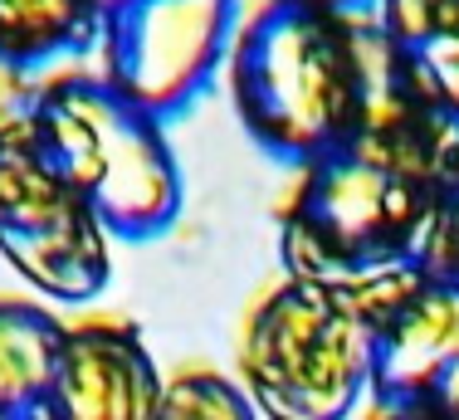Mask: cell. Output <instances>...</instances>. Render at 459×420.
<instances>
[{
    "label": "cell",
    "instance_id": "cell-7",
    "mask_svg": "<svg viewBox=\"0 0 459 420\" xmlns=\"http://www.w3.org/2000/svg\"><path fill=\"white\" fill-rule=\"evenodd\" d=\"M108 225L89 206L74 201L25 220V225H0V254L30 289L59 298V303H89L113 274L108 254Z\"/></svg>",
    "mask_w": 459,
    "mask_h": 420
},
{
    "label": "cell",
    "instance_id": "cell-15",
    "mask_svg": "<svg viewBox=\"0 0 459 420\" xmlns=\"http://www.w3.org/2000/svg\"><path fill=\"white\" fill-rule=\"evenodd\" d=\"M420 264L430 269V279L459 284V142H455V157H450V176L440 186V201H435V220L425 230Z\"/></svg>",
    "mask_w": 459,
    "mask_h": 420
},
{
    "label": "cell",
    "instance_id": "cell-4",
    "mask_svg": "<svg viewBox=\"0 0 459 420\" xmlns=\"http://www.w3.org/2000/svg\"><path fill=\"white\" fill-rule=\"evenodd\" d=\"M435 201H440L435 186L386 171L362 152H327V157L299 167L293 206L283 210L289 274L308 284H327L352 264L396 259V254L420 259Z\"/></svg>",
    "mask_w": 459,
    "mask_h": 420
},
{
    "label": "cell",
    "instance_id": "cell-9",
    "mask_svg": "<svg viewBox=\"0 0 459 420\" xmlns=\"http://www.w3.org/2000/svg\"><path fill=\"white\" fill-rule=\"evenodd\" d=\"M64 328L30 303H0V411L45 406Z\"/></svg>",
    "mask_w": 459,
    "mask_h": 420
},
{
    "label": "cell",
    "instance_id": "cell-14",
    "mask_svg": "<svg viewBox=\"0 0 459 420\" xmlns=\"http://www.w3.org/2000/svg\"><path fill=\"white\" fill-rule=\"evenodd\" d=\"M371 10L406 49H420L459 30V0H377Z\"/></svg>",
    "mask_w": 459,
    "mask_h": 420
},
{
    "label": "cell",
    "instance_id": "cell-16",
    "mask_svg": "<svg viewBox=\"0 0 459 420\" xmlns=\"http://www.w3.org/2000/svg\"><path fill=\"white\" fill-rule=\"evenodd\" d=\"M283 5H308V10H362L377 0H283Z\"/></svg>",
    "mask_w": 459,
    "mask_h": 420
},
{
    "label": "cell",
    "instance_id": "cell-18",
    "mask_svg": "<svg viewBox=\"0 0 459 420\" xmlns=\"http://www.w3.org/2000/svg\"><path fill=\"white\" fill-rule=\"evenodd\" d=\"M0 420H25V411H0Z\"/></svg>",
    "mask_w": 459,
    "mask_h": 420
},
{
    "label": "cell",
    "instance_id": "cell-3",
    "mask_svg": "<svg viewBox=\"0 0 459 420\" xmlns=\"http://www.w3.org/2000/svg\"><path fill=\"white\" fill-rule=\"evenodd\" d=\"M35 147L108 235L147 240L177 220L181 171L161 137V118L137 113L103 83H64L39 93Z\"/></svg>",
    "mask_w": 459,
    "mask_h": 420
},
{
    "label": "cell",
    "instance_id": "cell-8",
    "mask_svg": "<svg viewBox=\"0 0 459 420\" xmlns=\"http://www.w3.org/2000/svg\"><path fill=\"white\" fill-rule=\"evenodd\" d=\"M459 367V284L430 279L377 333V386L396 401H425Z\"/></svg>",
    "mask_w": 459,
    "mask_h": 420
},
{
    "label": "cell",
    "instance_id": "cell-11",
    "mask_svg": "<svg viewBox=\"0 0 459 420\" xmlns=\"http://www.w3.org/2000/svg\"><path fill=\"white\" fill-rule=\"evenodd\" d=\"M157 420H259L245 386L215 377V372H181L171 386H161V416Z\"/></svg>",
    "mask_w": 459,
    "mask_h": 420
},
{
    "label": "cell",
    "instance_id": "cell-6",
    "mask_svg": "<svg viewBox=\"0 0 459 420\" xmlns=\"http://www.w3.org/2000/svg\"><path fill=\"white\" fill-rule=\"evenodd\" d=\"M45 406L54 420H157L161 377L127 323H74L64 328Z\"/></svg>",
    "mask_w": 459,
    "mask_h": 420
},
{
    "label": "cell",
    "instance_id": "cell-12",
    "mask_svg": "<svg viewBox=\"0 0 459 420\" xmlns=\"http://www.w3.org/2000/svg\"><path fill=\"white\" fill-rule=\"evenodd\" d=\"M411 83L435 113L459 127V30L411 49Z\"/></svg>",
    "mask_w": 459,
    "mask_h": 420
},
{
    "label": "cell",
    "instance_id": "cell-13",
    "mask_svg": "<svg viewBox=\"0 0 459 420\" xmlns=\"http://www.w3.org/2000/svg\"><path fill=\"white\" fill-rule=\"evenodd\" d=\"M35 113H39L35 69L0 54V152L35 147Z\"/></svg>",
    "mask_w": 459,
    "mask_h": 420
},
{
    "label": "cell",
    "instance_id": "cell-17",
    "mask_svg": "<svg viewBox=\"0 0 459 420\" xmlns=\"http://www.w3.org/2000/svg\"><path fill=\"white\" fill-rule=\"evenodd\" d=\"M117 5H123V0H98V10H103V15H113Z\"/></svg>",
    "mask_w": 459,
    "mask_h": 420
},
{
    "label": "cell",
    "instance_id": "cell-10",
    "mask_svg": "<svg viewBox=\"0 0 459 420\" xmlns=\"http://www.w3.org/2000/svg\"><path fill=\"white\" fill-rule=\"evenodd\" d=\"M98 25V0H0V54L39 69L69 49H83Z\"/></svg>",
    "mask_w": 459,
    "mask_h": 420
},
{
    "label": "cell",
    "instance_id": "cell-2",
    "mask_svg": "<svg viewBox=\"0 0 459 420\" xmlns=\"http://www.w3.org/2000/svg\"><path fill=\"white\" fill-rule=\"evenodd\" d=\"M235 367L269 420H342L377 386V333L333 289L289 274L245 313Z\"/></svg>",
    "mask_w": 459,
    "mask_h": 420
},
{
    "label": "cell",
    "instance_id": "cell-1",
    "mask_svg": "<svg viewBox=\"0 0 459 420\" xmlns=\"http://www.w3.org/2000/svg\"><path fill=\"white\" fill-rule=\"evenodd\" d=\"M225 64L249 137L274 157L308 167L352 142L362 79L347 10L279 5L259 20H245L235 25Z\"/></svg>",
    "mask_w": 459,
    "mask_h": 420
},
{
    "label": "cell",
    "instance_id": "cell-5",
    "mask_svg": "<svg viewBox=\"0 0 459 420\" xmlns=\"http://www.w3.org/2000/svg\"><path fill=\"white\" fill-rule=\"evenodd\" d=\"M235 44V0H123L93 35L98 79L147 118H171Z\"/></svg>",
    "mask_w": 459,
    "mask_h": 420
}]
</instances>
